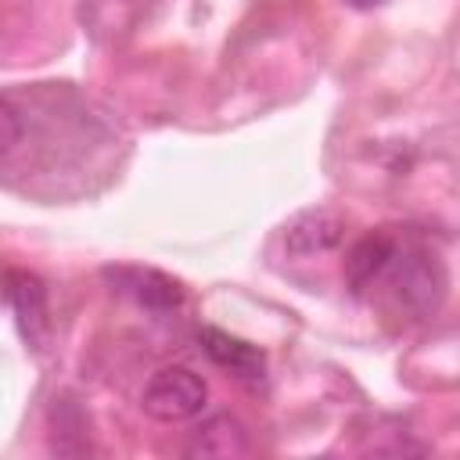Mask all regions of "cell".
Masks as SVG:
<instances>
[{
	"label": "cell",
	"instance_id": "obj_4",
	"mask_svg": "<svg viewBox=\"0 0 460 460\" xmlns=\"http://www.w3.org/2000/svg\"><path fill=\"white\" fill-rule=\"evenodd\" d=\"M345 237V219L334 208H305L284 226V248L291 255H316L338 248Z\"/></svg>",
	"mask_w": 460,
	"mask_h": 460
},
{
	"label": "cell",
	"instance_id": "obj_1",
	"mask_svg": "<svg viewBox=\"0 0 460 460\" xmlns=\"http://www.w3.org/2000/svg\"><path fill=\"white\" fill-rule=\"evenodd\" d=\"M381 280H388V295L399 305V313H406V316H431L446 295V270H442L438 255H431L428 248H417V244L395 248Z\"/></svg>",
	"mask_w": 460,
	"mask_h": 460
},
{
	"label": "cell",
	"instance_id": "obj_2",
	"mask_svg": "<svg viewBox=\"0 0 460 460\" xmlns=\"http://www.w3.org/2000/svg\"><path fill=\"white\" fill-rule=\"evenodd\" d=\"M205 399H208V385L190 367H162L144 385V395H140L144 413L155 420H165V424L198 417Z\"/></svg>",
	"mask_w": 460,
	"mask_h": 460
},
{
	"label": "cell",
	"instance_id": "obj_5",
	"mask_svg": "<svg viewBox=\"0 0 460 460\" xmlns=\"http://www.w3.org/2000/svg\"><path fill=\"white\" fill-rule=\"evenodd\" d=\"M198 341H201L205 356H208L212 363H219L223 370H230L234 377L252 381V385L266 377V356H262L259 345L241 341V338H234V334H226V331H219V327H201V331H198Z\"/></svg>",
	"mask_w": 460,
	"mask_h": 460
},
{
	"label": "cell",
	"instance_id": "obj_8",
	"mask_svg": "<svg viewBox=\"0 0 460 460\" xmlns=\"http://www.w3.org/2000/svg\"><path fill=\"white\" fill-rule=\"evenodd\" d=\"M111 277L151 313H169L183 302V288L158 270H115Z\"/></svg>",
	"mask_w": 460,
	"mask_h": 460
},
{
	"label": "cell",
	"instance_id": "obj_7",
	"mask_svg": "<svg viewBox=\"0 0 460 460\" xmlns=\"http://www.w3.org/2000/svg\"><path fill=\"white\" fill-rule=\"evenodd\" d=\"M244 453H248V431L230 413L205 420L187 446V456H208V460H230V456H244Z\"/></svg>",
	"mask_w": 460,
	"mask_h": 460
},
{
	"label": "cell",
	"instance_id": "obj_9",
	"mask_svg": "<svg viewBox=\"0 0 460 460\" xmlns=\"http://www.w3.org/2000/svg\"><path fill=\"white\" fill-rule=\"evenodd\" d=\"M352 7H377V4H385V0H349Z\"/></svg>",
	"mask_w": 460,
	"mask_h": 460
},
{
	"label": "cell",
	"instance_id": "obj_3",
	"mask_svg": "<svg viewBox=\"0 0 460 460\" xmlns=\"http://www.w3.org/2000/svg\"><path fill=\"white\" fill-rule=\"evenodd\" d=\"M4 295H7V305L18 320V331L25 334L29 345H40L43 341V331H47V288L43 280L32 273V270H22V266H7L4 273Z\"/></svg>",
	"mask_w": 460,
	"mask_h": 460
},
{
	"label": "cell",
	"instance_id": "obj_6",
	"mask_svg": "<svg viewBox=\"0 0 460 460\" xmlns=\"http://www.w3.org/2000/svg\"><path fill=\"white\" fill-rule=\"evenodd\" d=\"M395 248H399V241L388 237V234H367V237H359L349 248V255H345V280H349L352 295H363L367 288H374L385 277Z\"/></svg>",
	"mask_w": 460,
	"mask_h": 460
}]
</instances>
